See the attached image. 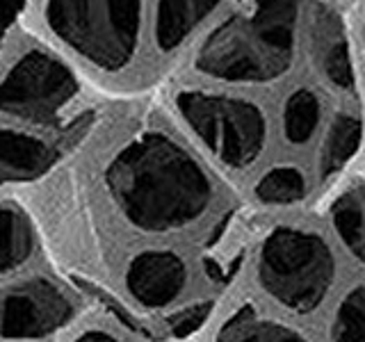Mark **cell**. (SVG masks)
Instances as JSON below:
<instances>
[{
	"label": "cell",
	"mask_w": 365,
	"mask_h": 342,
	"mask_svg": "<svg viewBox=\"0 0 365 342\" xmlns=\"http://www.w3.org/2000/svg\"><path fill=\"white\" fill-rule=\"evenodd\" d=\"M78 80L46 51L30 48L0 78V112L9 117L51 125L78 96Z\"/></svg>",
	"instance_id": "6"
},
{
	"label": "cell",
	"mask_w": 365,
	"mask_h": 342,
	"mask_svg": "<svg viewBox=\"0 0 365 342\" xmlns=\"http://www.w3.org/2000/svg\"><path fill=\"white\" fill-rule=\"evenodd\" d=\"M106 185L125 224L144 235H197L222 217L224 194L210 169L160 130L137 135L114 153Z\"/></svg>",
	"instance_id": "1"
},
{
	"label": "cell",
	"mask_w": 365,
	"mask_h": 342,
	"mask_svg": "<svg viewBox=\"0 0 365 342\" xmlns=\"http://www.w3.org/2000/svg\"><path fill=\"white\" fill-rule=\"evenodd\" d=\"M205 342H322L306 324L260 306L247 294L215 319Z\"/></svg>",
	"instance_id": "9"
},
{
	"label": "cell",
	"mask_w": 365,
	"mask_h": 342,
	"mask_svg": "<svg viewBox=\"0 0 365 342\" xmlns=\"http://www.w3.org/2000/svg\"><path fill=\"white\" fill-rule=\"evenodd\" d=\"M345 258L322 219L281 214L256 237L247 262V294L306 324L322 319L345 276Z\"/></svg>",
	"instance_id": "2"
},
{
	"label": "cell",
	"mask_w": 365,
	"mask_h": 342,
	"mask_svg": "<svg viewBox=\"0 0 365 342\" xmlns=\"http://www.w3.org/2000/svg\"><path fill=\"white\" fill-rule=\"evenodd\" d=\"M21 9V0H0V41H3L7 28L14 23Z\"/></svg>",
	"instance_id": "19"
},
{
	"label": "cell",
	"mask_w": 365,
	"mask_h": 342,
	"mask_svg": "<svg viewBox=\"0 0 365 342\" xmlns=\"http://www.w3.org/2000/svg\"><path fill=\"white\" fill-rule=\"evenodd\" d=\"M322 224L347 265L365 276V178L345 182L327 201Z\"/></svg>",
	"instance_id": "11"
},
{
	"label": "cell",
	"mask_w": 365,
	"mask_h": 342,
	"mask_svg": "<svg viewBox=\"0 0 365 342\" xmlns=\"http://www.w3.org/2000/svg\"><path fill=\"white\" fill-rule=\"evenodd\" d=\"M73 342H125V340L108 328H87L83 333H78Z\"/></svg>",
	"instance_id": "20"
},
{
	"label": "cell",
	"mask_w": 365,
	"mask_h": 342,
	"mask_svg": "<svg viewBox=\"0 0 365 342\" xmlns=\"http://www.w3.org/2000/svg\"><path fill=\"white\" fill-rule=\"evenodd\" d=\"M363 34H365V30H363Z\"/></svg>",
	"instance_id": "21"
},
{
	"label": "cell",
	"mask_w": 365,
	"mask_h": 342,
	"mask_svg": "<svg viewBox=\"0 0 365 342\" xmlns=\"http://www.w3.org/2000/svg\"><path fill=\"white\" fill-rule=\"evenodd\" d=\"M176 110L208 155L228 171L245 174L265 153L269 123L254 100L220 91L182 89L176 94Z\"/></svg>",
	"instance_id": "5"
},
{
	"label": "cell",
	"mask_w": 365,
	"mask_h": 342,
	"mask_svg": "<svg viewBox=\"0 0 365 342\" xmlns=\"http://www.w3.org/2000/svg\"><path fill=\"white\" fill-rule=\"evenodd\" d=\"M322 342H365V276L342 283L322 315Z\"/></svg>",
	"instance_id": "13"
},
{
	"label": "cell",
	"mask_w": 365,
	"mask_h": 342,
	"mask_svg": "<svg viewBox=\"0 0 365 342\" xmlns=\"http://www.w3.org/2000/svg\"><path fill=\"white\" fill-rule=\"evenodd\" d=\"M55 157L57 151L43 140L0 125V185L39 178Z\"/></svg>",
	"instance_id": "12"
},
{
	"label": "cell",
	"mask_w": 365,
	"mask_h": 342,
	"mask_svg": "<svg viewBox=\"0 0 365 342\" xmlns=\"http://www.w3.org/2000/svg\"><path fill=\"white\" fill-rule=\"evenodd\" d=\"M34 249L32 224L14 205H0V274L23 265Z\"/></svg>",
	"instance_id": "18"
},
{
	"label": "cell",
	"mask_w": 365,
	"mask_h": 342,
	"mask_svg": "<svg viewBox=\"0 0 365 342\" xmlns=\"http://www.w3.org/2000/svg\"><path fill=\"white\" fill-rule=\"evenodd\" d=\"M73 315V299L48 279H32L0 292V338H46Z\"/></svg>",
	"instance_id": "8"
},
{
	"label": "cell",
	"mask_w": 365,
	"mask_h": 342,
	"mask_svg": "<svg viewBox=\"0 0 365 342\" xmlns=\"http://www.w3.org/2000/svg\"><path fill=\"white\" fill-rule=\"evenodd\" d=\"M297 19L299 0H254L203 39L194 66L222 83L260 85L279 80L294 60Z\"/></svg>",
	"instance_id": "3"
},
{
	"label": "cell",
	"mask_w": 365,
	"mask_h": 342,
	"mask_svg": "<svg viewBox=\"0 0 365 342\" xmlns=\"http://www.w3.org/2000/svg\"><path fill=\"white\" fill-rule=\"evenodd\" d=\"M217 5L220 0H158L155 41L160 51H174Z\"/></svg>",
	"instance_id": "16"
},
{
	"label": "cell",
	"mask_w": 365,
	"mask_h": 342,
	"mask_svg": "<svg viewBox=\"0 0 365 342\" xmlns=\"http://www.w3.org/2000/svg\"><path fill=\"white\" fill-rule=\"evenodd\" d=\"M192 258L178 247H146L125 262L123 288L135 306L148 313L176 308L194 290ZM182 308V306H180Z\"/></svg>",
	"instance_id": "7"
},
{
	"label": "cell",
	"mask_w": 365,
	"mask_h": 342,
	"mask_svg": "<svg viewBox=\"0 0 365 342\" xmlns=\"http://www.w3.org/2000/svg\"><path fill=\"white\" fill-rule=\"evenodd\" d=\"M324 117L322 96L315 89L299 87L288 94L281 112V130L283 140L294 148L308 146L319 130Z\"/></svg>",
	"instance_id": "17"
},
{
	"label": "cell",
	"mask_w": 365,
	"mask_h": 342,
	"mask_svg": "<svg viewBox=\"0 0 365 342\" xmlns=\"http://www.w3.org/2000/svg\"><path fill=\"white\" fill-rule=\"evenodd\" d=\"M311 178L297 165L281 162L267 167L251 185V197L262 208L288 210L299 205L311 194Z\"/></svg>",
	"instance_id": "14"
},
{
	"label": "cell",
	"mask_w": 365,
	"mask_h": 342,
	"mask_svg": "<svg viewBox=\"0 0 365 342\" xmlns=\"http://www.w3.org/2000/svg\"><path fill=\"white\" fill-rule=\"evenodd\" d=\"M306 34L313 64L324 76L327 83L340 91L354 89L356 76H354L347 34L338 11L324 3H313L311 9H308Z\"/></svg>",
	"instance_id": "10"
},
{
	"label": "cell",
	"mask_w": 365,
	"mask_h": 342,
	"mask_svg": "<svg viewBox=\"0 0 365 342\" xmlns=\"http://www.w3.org/2000/svg\"><path fill=\"white\" fill-rule=\"evenodd\" d=\"M363 142V121L354 112H338L331 119L327 135L319 146L317 178L329 180L338 176L349 165V160L359 153Z\"/></svg>",
	"instance_id": "15"
},
{
	"label": "cell",
	"mask_w": 365,
	"mask_h": 342,
	"mask_svg": "<svg viewBox=\"0 0 365 342\" xmlns=\"http://www.w3.org/2000/svg\"><path fill=\"white\" fill-rule=\"evenodd\" d=\"M43 21L89 64L121 71L140 43L142 0H46Z\"/></svg>",
	"instance_id": "4"
}]
</instances>
